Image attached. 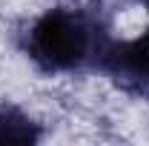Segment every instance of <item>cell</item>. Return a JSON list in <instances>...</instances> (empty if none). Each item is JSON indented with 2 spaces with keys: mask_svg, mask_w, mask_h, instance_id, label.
Segmentation results:
<instances>
[{
  "mask_svg": "<svg viewBox=\"0 0 149 146\" xmlns=\"http://www.w3.org/2000/svg\"><path fill=\"white\" fill-rule=\"evenodd\" d=\"M40 140V126L17 106L0 103V143H35Z\"/></svg>",
  "mask_w": 149,
  "mask_h": 146,
  "instance_id": "cell-3",
  "label": "cell"
},
{
  "mask_svg": "<svg viewBox=\"0 0 149 146\" xmlns=\"http://www.w3.org/2000/svg\"><path fill=\"white\" fill-rule=\"evenodd\" d=\"M146 12H149V0H146Z\"/></svg>",
  "mask_w": 149,
  "mask_h": 146,
  "instance_id": "cell-4",
  "label": "cell"
},
{
  "mask_svg": "<svg viewBox=\"0 0 149 146\" xmlns=\"http://www.w3.org/2000/svg\"><path fill=\"white\" fill-rule=\"evenodd\" d=\"M109 32L100 20L83 9L57 6L49 9L26 35V52L46 74L80 72L100 63L103 49L109 46Z\"/></svg>",
  "mask_w": 149,
  "mask_h": 146,
  "instance_id": "cell-1",
  "label": "cell"
},
{
  "mask_svg": "<svg viewBox=\"0 0 149 146\" xmlns=\"http://www.w3.org/2000/svg\"><path fill=\"white\" fill-rule=\"evenodd\" d=\"M97 69L123 92L149 97V29L135 40H109Z\"/></svg>",
  "mask_w": 149,
  "mask_h": 146,
  "instance_id": "cell-2",
  "label": "cell"
}]
</instances>
